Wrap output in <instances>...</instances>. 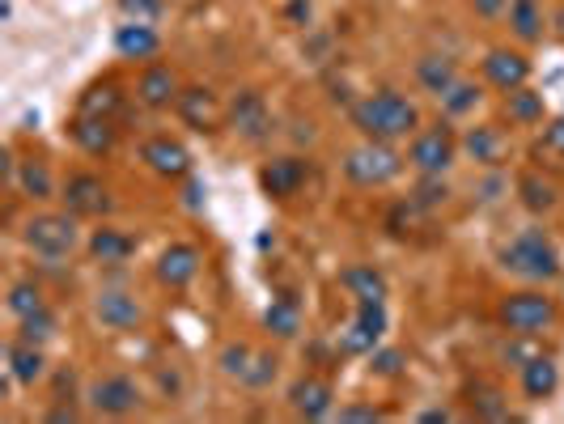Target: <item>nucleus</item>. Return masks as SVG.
<instances>
[{
    "label": "nucleus",
    "mask_w": 564,
    "mask_h": 424,
    "mask_svg": "<svg viewBox=\"0 0 564 424\" xmlns=\"http://www.w3.org/2000/svg\"><path fill=\"white\" fill-rule=\"evenodd\" d=\"M259 183H263L268 196L289 200L306 183V162H302V157H276V162H268V166L259 170Z\"/></svg>",
    "instance_id": "nucleus-11"
},
{
    "label": "nucleus",
    "mask_w": 564,
    "mask_h": 424,
    "mask_svg": "<svg viewBox=\"0 0 564 424\" xmlns=\"http://www.w3.org/2000/svg\"><path fill=\"white\" fill-rule=\"evenodd\" d=\"M64 204L73 217H102V212H111V191L94 174H73L64 187Z\"/></svg>",
    "instance_id": "nucleus-9"
},
{
    "label": "nucleus",
    "mask_w": 564,
    "mask_h": 424,
    "mask_svg": "<svg viewBox=\"0 0 564 424\" xmlns=\"http://www.w3.org/2000/svg\"><path fill=\"white\" fill-rule=\"evenodd\" d=\"M420 420H429V424H437V420H450V412H446V408H429V412H420Z\"/></svg>",
    "instance_id": "nucleus-47"
},
{
    "label": "nucleus",
    "mask_w": 564,
    "mask_h": 424,
    "mask_svg": "<svg viewBox=\"0 0 564 424\" xmlns=\"http://www.w3.org/2000/svg\"><path fill=\"white\" fill-rule=\"evenodd\" d=\"M484 77L497 85V90H518V85H526V77H531V64H526V56L522 51H505V47H497V51H488L484 56Z\"/></svg>",
    "instance_id": "nucleus-13"
},
{
    "label": "nucleus",
    "mask_w": 564,
    "mask_h": 424,
    "mask_svg": "<svg viewBox=\"0 0 564 424\" xmlns=\"http://www.w3.org/2000/svg\"><path fill=\"white\" fill-rule=\"evenodd\" d=\"M68 132H73L77 145L94 157L111 153V145H115V128H111V119H102V115H77L68 123Z\"/></svg>",
    "instance_id": "nucleus-17"
},
{
    "label": "nucleus",
    "mask_w": 564,
    "mask_h": 424,
    "mask_svg": "<svg viewBox=\"0 0 564 424\" xmlns=\"http://www.w3.org/2000/svg\"><path fill=\"white\" fill-rule=\"evenodd\" d=\"M90 251H94V259H102V263H123V259H128V255L136 251V242H132L128 234H119V229L102 225V229H94Z\"/></svg>",
    "instance_id": "nucleus-25"
},
{
    "label": "nucleus",
    "mask_w": 564,
    "mask_h": 424,
    "mask_svg": "<svg viewBox=\"0 0 564 424\" xmlns=\"http://www.w3.org/2000/svg\"><path fill=\"white\" fill-rule=\"evenodd\" d=\"M51 420L64 424V420H77V412H73V408H51Z\"/></svg>",
    "instance_id": "nucleus-48"
},
{
    "label": "nucleus",
    "mask_w": 564,
    "mask_h": 424,
    "mask_svg": "<svg viewBox=\"0 0 564 424\" xmlns=\"http://www.w3.org/2000/svg\"><path fill=\"white\" fill-rule=\"evenodd\" d=\"M416 81L425 85L429 94H437L442 98L450 85L458 81V73H454V60L450 56H420V64H416Z\"/></svg>",
    "instance_id": "nucleus-24"
},
{
    "label": "nucleus",
    "mask_w": 564,
    "mask_h": 424,
    "mask_svg": "<svg viewBox=\"0 0 564 424\" xmlns=\"http://www.w3.org/2000/svg\"><path fill=\"white\" fill-rule=\"evenodd\" d=\"M5 361H9V378H13V382L34 386V382L43 378V352H39V344L17 340V344L5 348Z\"/></svg>",
    "instance_id": "nucleus-20"
},
{
    "label": "nucleus",
    "mask_w": 564,
    "mask_h": 424,
    "mask_svg": "<svg viewBox=\"0 0 564 424\" xmlns=\"http://www.w3.org/2000/svg\"><path fill=\"white\" fill-rule=\"evenodd\" d=\"M263 323H268L272 335H280V340H289V335H297V327H302V314H297V302L285 293L276 297V302L268 306V314H263Z\"/></svg>",
    "instance_id": "nucleus-27"
},
{
    "label": "nucleus",
    "mask_w": 564,
    "mask_h": 424,
    "mask_svg": "<svg viewBox=\"0 0 564 424\" xmlns=\"http://www.w3.org/2000/svg\"><path fill=\"white\" fill-rule=\"evenodd\" d=\"M475 102H480V90H475L471 81H454L450 90L442 94L446 115H467V111H475Z\"/></svg>",
    "instance_id": "nucleus-35"
},
{
    "label": "nucleus",
    "mask_w": 564,
    "mask_h": 424,
    "mask_svg": "<svg viewBox=\"0 0 564 424\" xmlns=\"http://www.w3.org/2000/svg\"><path fill=\"white\" fill-rule=\"evenodd\" d=\"M140 157L149 162L153 174H162V179H183V174L191 170V157L187 149L179 145V140H170V136H153L145 149H140Z\"/></svg>",
    "instance_id": "nucleus-14"
},
{
    "label": "nucleus",
    "mask_w": 564,
    "mask_h": 424,
    "mask_svg": "<svg viewBox=\"0 0 564 424\" xmlns=\"http://www.w3.org/2000/svg\"><path fill=\"white\" fill-rule=\"evenodd\" d=\"M463 145H467V153L475 157V162H484V166H492L501 157V136L492 128H471Z\"/></svg>",
    "instance_id": "nucleus-31"
},
{
    "label": "nucleus",
    "mask_w": 564,
    "mask_h": 424,
    "mask_svg": "<svg viewBox=\"0 0 564 424\" xmlns=\"http://www.w3.org/2000/svg\"><path fill=\"white\" fill-rule=\"evenodd\" d=\"M509 26H514V34L522 43H539L543 39V9H539V0H514V5H509Z\"/></svg>",
    "instance_id": "nucleus-26"
},
{
    "label": "nucleus",
    "mask_w": 564,
    "mask_h": 424,
    "mask_svg": "<svg viewBox=\"0 0 564 424\" xmlns=\"http://www.w3.org/2000/svg\"><path fill=\"white\" fill-rule=\"evenodd\" d=\"M471 408H475V416H484V420H505L509 416L505 395L492 391V386H475V391H471Z\"/></svg>",
    "instance_id": "nucleus-33"
},
{
    "label": "nucleus",
    "mask_w": 564,
    "mask_h": 424,
    "mask_svg": "<svg viewBox=\"0 0 564 424\" xmlns=\"http://www.w3.org/2000/svg\"><path fill=\"white\" fill-rule=\"evenodd\" d=\"M408 162L420 170V174H442L450 162H454V136L446 128H429V132H420L412 140V149H408Z\"/></svg>",
    "instance_id": "nucleus-8"
},
{
    "label": "nucleus",
    "mask_w": 564,
    "mask_h": 424,
    "mask_svg": "<svg viewBox=\"0 0 564 424\" xmlns=\"http://www.w3.org/2000/svg\"><path fill=\"white\" fill-rule=\"evenodd\" d=\"M136 98L145 102V106H170V102H179V81H174L170 68L153 64V68H145V73H140Z\"/></svg>",
    "instance_id": "nucleus-18"
},
{
    "label": "nucleus",
    "mask_w": 564,
    "mask_h": 424,
    "mask_svg": "<svg viewBox=\"0 0 564 424\" xmlns=\"http://www.w3.org/2000/svg\"><path fill=\"white\" fill-rule=\"evenodd\" d=\"M518 191H522V204L531 208V212H548V208H556V187H552V183H543L539 174H526V179L518 183Z\"/></svg>",
    "instance_id": "nucleus-30"
},
{
    "label": "nucleus",
    "mask_w": 564,
    "mask_h": 424,
    "mask_svg": "<svg viewBox=\"0 0 564 424\" xmlns=\"http://www.w3.org/2000/svg\"><path fill=\"white\" fill-rule=\"evenodd\" d=\"M552 318H556V306H552V297H543V293H514V297H505V306H501V323L518 335H535L548 327Z\"/></svg>",
    "instance_id": "nucleus-5"
},
{
    "label": "nucleus",
    "mask_w": 564,
    "mask_h": 424,
    "mask_svg": "<svg viewBox=\"0 0 564 424\" xmlns=\"http://www.w3.org/2000/svg\"><path fill=\"white\" fill-rule=\"evenodd\" d=\"M251 357H255L251 348H242V344H229V348L221 352V365H225V374H229V378H242L246 369H251V365H246Z\"/></svg>",
    "instance_id": "nucleus-38"
},
{
    "label": "nucleus",
    "mask_w": 564,
    "mask_h": 424,
    "mask_svg": "<svg viewBox=\"0 0 564 424\" xmlns=\"http://www.w3.org/2000/svg\"><path fill=\"white\" fill-rule=\"evenodd\" d=\"M543 145H548L552 153H560L564 157V119H556L548 132H543Z\"/></svg>",
    "instance_id": "nucleus-42"
},
{
    "label": "nucleus",
    "mask_w": 564,
    "mask_h": 424,
    "mask_svg": "<svg viewBox=\"0 0 564 424\" xmlns=\"http://www.w3.org/2000/svg\"><path fill=\"white\" fill-rule=\"evenodd\" d=\"M386 335V306L382 302H357V318L340 331V348L361 357V352H374L378 340Z\"/></svg>",
    "instance_id": "nucleus-6"
},
{
    "label": "nucleus",
    "mask_w": 564,
    "mask_h": 424,
    "mask_svg": "<svg viewBox=\"0 0 564 424\" xmlns=\"http://www.w3.org/2000/svg\"><path fill=\"white\" fill-rule=\"evenodd\" d=\"M416 106L395 94V90H382V94H369L361 102H352V128H357L365 140H395V136H408L416 132Z\"/></svg>",
    "instance_id": "nucleus-1"
},
{
    "label": "nucleus",
    "mask_w": 564,
    "mask_h": 424,
    "mask_svg": "<svg viewBox=\"0 0 564 424\" xmlns=\"http://www.w3.org/2000/svg\"><path fill=\"white\" fill-rule=\"evenodd\" d=\"M331 386L323 378H302V382H293V391H289V403H293V412L297 416H306V420H323L331 416Z\"/></svg>",
    "instance_id": "nucleus-15"
},
{
    "label": "nucleus",
    "mask_w": 564,
    "mask_h": 424,
    "mask_svg": "<svg viewBox=\"0 0 564 424\" xmlns=\"http://www.w3.org/2000/svg\"><path fill=\"white\" fill-rule=\"evenodd\" d=\"M90 408L98 416H132L140 408V386L123 374H111V378H98L90 386Z\"/></svg>",
    "instance_id": "nucleus-7"
},
{
    "label": "nucleus",
    "mask_w": 564,
    "mask_h": 424,
    "mask_svg": "<svg viewBox=\"0 0 564 424\" xmlns=\"http://www.w3.org/2000/svg\"><path fill=\"white\" fill-rule=\"evenodd\" d=\"M399 365H403L399 352H378V357H374V369H378V374H386V378L399 374Z\"/></svg>",
    "instance_id": "nucleus-41"
},
{
    "label": "nucleus",
    "mask_w": 564,
    "mask_h": 424,
    "mask_svg": "<svg viewBox=\"0 0 564 424\" xmlns=\"http://www.w3.org/2000/svg\"><path fill=\"white\" fill-rule=\"evenodd\" d=\"M272 374H276V361H272V357H251V369L242 374V382H246V386H268Z\"/></svg>",
    "instance_id": "nucleus-39"
},
{
    "label": "nucleus",
    "mask_w": 564,
    "mask_h": 424,
    "mask_svg": "<svg viewBox=\"0 0 564 424\" xmlns=\"http://www.w3.org/2000/svg\"><path fill=\"white\" fill-rule=\"evenodd\" d=\"M179 111L196 132H213L217 128V102L208 90H183L179 94Z\"/></svg>",
    "instance_id": "nucleus-23"
},
{
    "label": "nucleus",
    "mask_w": 564,
    "mask_h": 424,
    "mask_svg": "<svg viewBox=\"0 0 564 424\" xmlns=\"http://www.w3.org/2000/svg\"><path fill=\"white\" fill-rule=\"evenodd\" d=\"M119 9L132 17V22H149V17L162 13V0H119Z\"/></svg>",
    "instance_id": "nucleus-40"
},
{
    "label": "nucleus",
    "mask_w": 564,
    "mask_h": 424,
    "mask_svg": "<svg viewBox=\"0 0 564 424\" xmlns=\"http://www.w3.org/2000/svg\"><path fill=\"white\" fill-rule=\"evenodd\" d=\"M229 119H234V128L246 136V140H263L272 132V115H268V102H263L255 90H242L229 106Z\"/></svg>",
    "instance_id": "nucleus-12"
},
{
    "label": "nucleus",
    "mask_w": 564,
    "mask_h": 424,
    "mask_svg": "<svg viewBox=\"0 0 564 424\" xmlns=\"http://www.w3.org/2000/svg\"><path fill=\"white\" fill-rule=\"evenodd\" d=\"M501 263L514 276L522 280H556L560 276V255L556 246L539 234V229H526V234H518L514 242L501 251Z\"/></svg>",
    "instance_id": "nucleus-2"
},
{
    "label": "nucleus",
    "mask_w": 564,
    "mask_h": 424,
    "mask_svg": "<svg viewBox=\"0 0 564 424\" xmlns=\"http://www.w3.org/2000/svg\"><path fill=\"white\" fill-rule=\"evenodd\" d=\"M9 310L17 314V318H26V314H34V310H43V293H39V285H13L9 289Z\"/></svg>",
    "instance_id": "nucleus-37"
},
{
    "label": "nucleus",
    "mask_w": 564,
    "mask_h": 424,
    "mask_svg": "<svg viewBox=\"0 0 564 424\" xmlns=\"http://www.w3.org/2000/svg\"><path fill=\"white\" fill-rule=\"evenodd\" d=\"M340 285H344L352 297H357V302H382V297H386V276H382V272H374L369 263H357V268H344Z\"/></svg>",
    "instance_id": "nucleus-22"
},
{
    "label": "nucleus",
    "mask_w": 564,
    "mask_h": 424,
    "mask_svg": "<svg viewBox=\"0 0 564 424\" xmlns=\"http://www.w3.org/2000/svg\"><path fill=\"white\" fill-rule=\"evenodd\" d=\"M560 386V369L552 357H531L522 365V391L531 399H552Z\"/></svg>",
    "instance_id": "nucleus-21"
},
{
    "label": "nucleus",
    "mask_w": 564,
    "mask_h": 424,
    "mask_svg": "<svg viewBox=\"0 0 564 424\" xmlns=\"http://www.w3.org/2000/svg\"><path fill=\"white\" fill-rule=\"evenodd\" d=\"M340 420H382L378 408H340Z\"/></svg>",
    "instance_id": "nucleus-43"
},
{
    "label": "nucleus",
    "mask_w": 564,
    "mask_h": 424,
    "mask_svg": "<svg viewBox=\"0 0 564 424\" xmlns=\"http://www.w3.org/2000/svg\"><path fill=\"white\" fill-rule=\"evenodd\" d=\"M94 314H98V323H102V327H111V331H128V327H136V323H140V306H136V297L119 293V289L98 293Z\"/></svg>",
    "instance_id": "nucleus-16"
},
{
    "label": "nucleus",
    "mask_w": 564,
    "mask_h": 424,
    "mask_svg": "<svg viewBox=\"0 0 564 424\" xmlns=\"http://www.w3.org/2000/svg\"><path fill=\"white\" fill-rule=\"evenodd\" d=\"M196 272H200V251L191 242H174V246H166V251H162V259H157V280L170 285V289L191 285Z\"/></svg>",
    "instance_id": "nucleus-10"
},
{
    "label": "nucleus",
    "mask_w": 564,
    "mask_h": 424,
    "mask_svg": "<svg viewBox=\"0 0 564 424\" xmlns=\"http://www.w3.org/2000/svg\"><path fill=\"white\" fill-rule=\"evenodd\" d=\"M200 196H204V187L200 183H187V208H200Z\"/></svg>",
    "instance_id": "nucleus-46"
},
{
    "label": "nucleus",
    "mask_w": 564,
    "mask_h": 424,
    "mask_svg": "<svg viewBox=\"0 0 564 424\" xmlns=\"http://www.w3.org/2000/svg\"><path fill=\"white\" fill-rule=\"evenodd\" d=\"M289 17H293V22H310V0H293Z\"/></svg>",
    "instance_id": "nucleus-45"
},
{
    "label": "nucleus",
    "mask_w": 564,
    "mask_h": 424,
    "mask_svg": "<svg viewBox=\"0 0 564 424\" xmlns=\"http://www.w3.org/2000/svg\"><path fill=\"white\" fill-rule=\"evenodd\" d=\"M505 9V0H475V13H484V17H497Z\"/></svg>",
    "instance_id": "nucleus-44"
},
{
    "label": "nucleus",
    "mask_w": 564,
    "mask_h": 424,
    "mask_svg": "<svg viewBox=\"0 0 564 424\" xmlns=\"http://www.w3.org/2000/svg\"><path fill=\"white\" fill-rule=\"evenodd\" d=\"M556 26H560V34H564V9H560V13H556Z\"/></svg>",
    "instance_id": "nucleus-49"
},
{
    "label": "nucleus",
    "mask_w": 564,
    "mask_h": 424,
    "mask_svg": "<svg viewBox=\"0 0 564 424\" xmlns=\"http://www.w3.org/2000/svg\"><path fill=\"white\" fill-rule=\"evenodd\" d=\"M399 170H403V157L386 145V140H365V145H357L344 157V174L357 187H382V183H391Z\"/></svg>",
    "instance_id": "nucleus-3"
},
{
    "label": "nucleus",
    "mask_w": 564,
    "mask_h": 424,
    "mask_svg": "<svg viewBox=\"0 0 564 424\" xmlns=\"http://www.w3.org/2000/svg\"><path fill=\"white\" fill-rule=\"evenodd\" d=\"M509 119H518V123H535V119H543V98L539 94H531L526 85H518V90H509Z\"/></svg>",
    "instance_id": "nucleus-32"
},
{
    "label": "nucleus",
    "mask_w": 564,
    "mask_h": 424,
    "mask_svg": "<svg viewBox=\"0 0 564 424\" xmlns=\"http://www.w3.org/2000/svg\"><path fill=\"white\" fill-rule=\"evenodd\" d=\"M26 246L43 259H64L77 246V221L73 212H47L26 225Z\"/></svg>",
    "instance_id": "nucleus-4"
},
{
    "label": "nucleus",
    "mask_w": 564,
    "mask_h": 424,
    "mask_svg": "<svg viewBox=\"0 0 564 424\" xmlns=\"http://www.w3.org/2000/svg\"><path fill=\"white\" fill-rule=\"evenodd\" d=\"M17 183H22L26 196L34 200H47L51 196V174L43 162H22V170H17Z\"/></svg>",
    "instance_id": "nucleus-34"
},
{
    "label": "nucleus",
    "mask_w": 564,
    "mask_h": 424,
    "mask_svg": "<svg viewBox=\"0 0 564 424\" xmlns=\"http://www.w3.org/2000/svg\"><path fill=\"white\" fill-rule=\"evenodd\" d=\"M115 47H119V56H128V60H149V56H157L162 39H157V30L145 22H128L115 30Z\"/></svg>",
    "instance_id": "nucleus-19"
},
{
    "label": "nucleus",
    "mask_w": 564,
    "mask_h": 424,
    "mask_svg": "<svg viewBox=\"0 0 564 424\" xmlns=\"http://www.w3.org/2000/svg\"><path fill=\"white\" fill-rule=\"evenodd\" d=\"M119 102H123V94L115 90V85H94V90L81 94V115H102V119H111V115L119 111Z\"/></svg>",
    "instance_id": "nucleus-29"
},
{
    "label": "nucleus",
    "mask_w": 564,
    "mask_h": 424,
    "mask_svg": "<svg viewBox=\"0 0 564 424\" xmlns=\"http://www.w3.org/2000/svg\"><path fill=\"white\" fill-rule=\"evenodd\" d=\"M446 183H442V174H425V179H420V187H416V196H412V204L416 208H425V212H433V208H442L446 204Z\"/></svg>",
    "instance_id": "nucleus-36"
},
{
    "label": "nucleus",
    "mask_w": 564,
    "mask_h": 424,
    "mask_svg": "<svg viewBox=\"0 0 564 424\" xmlns=\"http://www.w3.org/2000/svg\"><path fill=\"white\" fill-rule=\"evenodd\" d=\"M17 340H26V344H47L51 335H56V314H51L47 306L43 310H34V314H26V318H17Z\"/></svg>",
    "instance_id": "nucleus-28"
}]
</instances>
